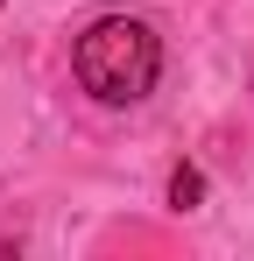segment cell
<instances>
[{"instance_id": "2", "label": "cell", "mask_w": 254, "mask_h": 261, "mask_svg": "<svg viewBox=\"0 0 254 261\" xmlns=\"http://www.w3.org/2000/svg\"><path fill=\"white\" fill-rule=\"evenodd\" d=\"M169 205H176V212H198V205H205V176L191 170V163L169 170Z\"/></svg>"}, {"instance_id": "1", "label": "cell", "mask_w": 254, "mask_h": 261, "mask_svg": "<svg viewBox=\"0 0 254 261\" xmlns=\"http://www.w3.org/2000/svg\"><path fill=\"white\" fill-rule=\"evenodd\" d=\"M71 71H78V85L92 92L99 106H134V99L156 92L163 43H156V29L134 21V14H99L78 36V49H71Z\"/></svg>"}]
</instances>
